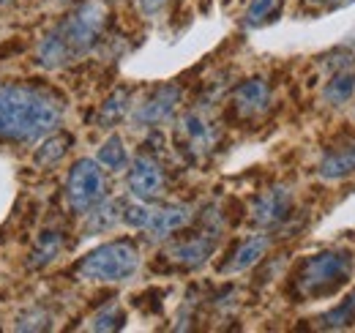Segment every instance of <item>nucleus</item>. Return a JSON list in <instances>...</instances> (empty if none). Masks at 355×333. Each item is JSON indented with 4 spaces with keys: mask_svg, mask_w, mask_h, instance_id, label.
Returning <instances> with one entry per match:
<instances>
[{
    "mask_svg": "<svg viewBox=\"0 0 355 333\" xmlns=\"http://www.w3.org/2000/svg\"><path fill=\"white\" fill-rule=\"evenodd\" d=\"M66 115L63 99L42 85H6L0 87V139L39 142L58 131Z\"/></svg>",
    "mask_w": 355,
    "mask_h": 333,
    "instance_id": "1",
    "label": "nucleus"
},
{
    "mask_svg": "<svg viewBox=\"0 0 355 333\" xmlns=\"http://www.w3.org/2000/svg\"><path fill=\"white\" fill-rule=\"evenodd\" d=\"M110 11L101 0H85L80 3L60 25H55L46 33L36 55L44 69H63L80 58H85L98 44L104 28H107Z\"/></svg>",
    "mask_w": 355,
    "mask_h": 333,
    "instance_id": "2",
    "label": "nucleus"
},
{
    "mask_svg": "<svg viewBox=\"0 0 355 333\" xmlns=\"http://www.w3.org/2000/svg\"><path fill=\"white\" fill-rule=\"evenodd\" d=\"M353 273V254L350 251H320L304 259L295 273V290L301 298L320 300L328 298L339 287L347 284Z\"/></svg>",
    "mask_w": 355,
    "mask_h": 333,
    "instance_id": "3",
    "label": "nucleus"
},
{
    "mask_svg": "<svg viewBox=\"0 0 355 333\" xmlns=\"http://www.w3.org/2000/svg\"><path fill=\"white\" fill-rule=\"evenodd\" d=\"M139 268V251L132 241H110L85 254L77 265V276L85 282H126Z\"/></svg>",
    "mask_w": 355,
    "mask_h": 333,
    "instance_id": "4",
    "label": "nucleus"
},
{
    "mask_svg": "<svg viewBox=\"0 0 355 333\" xmlns=\"http://www.w3.org/2000/svg\"><path fill=\"white\" fill-rule=\"evenodd\" d=\"M107 197V172L96 159L74 162L66 178V203L74 213H88Z\"/></svg>",
    "mask_w": 355,
    "mask_h": 333,
    "instance_id": "5",
    "label": "nucleus"
},
{
    "mask_svg": "<svg viewBox=\"0 0 355 333\" xmlns=\"http://www.w3.org/2000/svg\"><path fill=\"white\" fill-rule=\"evenodd\" d=\"M178 139L186 153L191 156H208L219 142V128L214 118L202 110H189L178 121Z\"/></svg>",
    "mask_w": 355,
    "mask_h": 333,
    "instance_id": "6",
    "label": "nucleus"
},
{
    "mask_svg": "<svg viewBox=\"0 0 355 333\" xmlns=\"http://www.w3.org/2000/svg\"><path fill=\"white\" fill-rule=\"evenodd\" d=\"M180 99H183V90L178 85H159L137 110H134L132 121L134 126H162L167 121H173V115L178 112L180 107Z\"/></svg>",
    "mask_w": 355,
    "mask_h": 333,
    "instance_id": "7",
    "label": "nucleus"
},
{
    "mask_svg": "<svg viewBox=\"0 0 355 333\" xmlns=\"http://www.w3.org/2000/svg\"><path fill=\"white\" fill-rule=\"evenodd\" d=\"M164 189H167V178L162 164L153 156L139 153L129 166V191L134 194V200L153 203L164 194Z\"/></svg>",
    "mask_w": 355,
    "mask_h": 333,
    "instance_id": "8",
    "label": "nucleus"
},
{
    "mask_svg": "<svg viewBox=\"0 0 355 333\" xmlns=\"http://www.w3.org/2000/svg\"><path fill=\"white\" fill-rule=\"evenodd\" d=\"M293 210V194L287 186H270L263 191L252 205V221L260 227H276L282 224Z\"/></svg>",
    "mask_w": 355,
    "mask_h": 333,
    "instance_id": "9",
    "label": "nucleus"
},
{
    "mask_svg": "<svg viewBox=\"0 0 355 333\" xmlns=\"http://www.w3.org/2000/svg\"><path fill=\"white\" fill-rule=\"evenodd\" d=\"M232 107H235L238 118H243V121L260 118L270 107V85L263 77H252V80L241 83L232 93Z\"/></svg>",
    "mask_w": 355,
    "mask_h": 333,
    "instance_id": "10",
    "label": "nucleus"
},
{
    "mask_svg": "<svg viewBox=\"0 0 355 333\" xmlns=\"http://www.w3.org/2000/svg\"><path fill=\"white\" fill-rule=\"evenodd\" d=\"M194 219V210L189 205H164V208H153L150 221L145 224V232L150 241H167L183 227H189V221Z\"/></svg>",
    "mask_w": 355,
    "mask_h": 333,
    "instance_id": "11",
    "label": "nucleus"
},
{
    "mask_svg": "<svg viewBox=\"0 0 355 333\" xmlns=\"http://www.w3.org/2000/svg\"><path fill=\"white\" fill-rule=\"evenodd\" d=\"M214 249H216V235L214 232H200V235L175 241L167 249V257L173 262H178L180 268H200L202 262H208Z\"/></svg>",
    "mask_w": 355,
    "mask_h": 333,
    "instance_id": "12",
    "label": "nucleus"
},
{
    "mask_svg": "<svg viewBox=\"0 0 355 333\" xmlns=\"http://www.w3.org/2000/svg\"><path fill=\"white\" fill-rule=\"evenodd\" d=\"M268 249H270V238L268 235H252V238H246L222 265V273H243V271L254 268L268 254Z\"/></svg>",
    "mask_w": 355,
    "mask_h": 333,
    "instance_id": "13",
    "label": "nucleus"
},
{
    "mask_svg": "<svg viewBox=\"0 0 355 333\" xmlns=\"http://www.w3.org/2000/svg\"><path fill=\"white\" fill-rule=\"evenodd\" d=\"M317 175L322 180H342L347 175H355V142L331 148L317 166Z\"/></svg>",
    "mask_w": 355,
    "mask_h": 333,
    "instance_id": "14",
    "label": "nucleus"
},
{
    "mask_svg": "<svg viewBox=\"0 0 355 333\" xmlns=\"http://www.w3.org/2000/svg\"><path fill=\"white\" fill-rule=\"evenodd\" d=\"M129 107H132V90H129V87H118V90L98 107L96 123L101 126V128H112V126H118L129 115Z\"/></svg>",
    "mask_w": 355,
    "mask_h": 333,
    "instance_id": "15",
    "label": "nucleus"
},
{
    "mask_svg": "<svg viewBox=\"0 0 355 333\" xmlns=\"http://www.w3.org/2000/svg\"><path fill=\"white\" fill-rule=\"evenodd\" d=\"M39 142L42 145L36 148V162L42 166H55L71 148V137L63 134V131H52V134L42 137Z\"/></svg>",
    "mask_w": 355,
    "mask_h": 333,
    "instance_id": "16",
    "label": "nucleus"
},
{
    "mask_svg": "<svg viewBox=\"0 0 355 333\" xmlns=\"http://www.w3.org/2000/svg\"><path fill=\"white\" fill-rule=\"evenodd\" d=\"M353 96H355V71H347V69L336 71L331 77V83L325 85V90H322V99L331 107H342V104L353 101Z\"/></svg>",
    "mask_w": 355,
    "mask_h": 333,
    "instance_id": "17",
    "label": "nucleus"
},
{
    "mask_svg": "<svg viewBox=\"0 0 355 333\" xmlns=\"http://www.w3.org/2000/svg\"><path fill=\"white\" fill-rule=\"evenodd\" d=\"M96 162L104 166V169H110V172H121V169H126V166H129V151H126L123 139H121L118 134H112V137L98 148Z\"/></svg>",
    "mask_w": 355,
    "mask_h": 333,
    "instance_id": "18",
    "label": "nucleus"
},
{
    "mask_svg": "<svg viewBox=\"0 0 355 333\" xmlns=\"http://www.w3.org/2000/svg\"><path fill=\"white\" fill-rule=\"evenodd\" d=\"M60 249H63V235L60 232H42L33 251H31V265L33 268H44L60 254Z\"/></svg>",
    "mask_w": 355,
    "mask_h": 333,
    "instance_id": "19",
    "label": "nucleus"
},
{
    "mask_svg": "<svg viewBox=\"0 0 355 333\" xmlns=\"http://www.w3.org/2000/svg\"><path fill=\"white\" fill-rule=\"evenodd\" d=\"M121 205L118 203H98L96 208H90L85 216H88V232H107L118 219H121Z\"/></svg>",
    "mask_w": 355,
    "mask_h": 333,
    "instance_id": "20",
    "label": "nucleus"
},
{
    "mask_svg": "<svg viewBox=\"0 0 355 333\" xmlns=\"http://www.w3.org/2000/svg\"><path fill=\"white\" fill-rule=\"evenodd\" d=\"M355 323V290L336 306V309H331L322 320H320V325L322 328H328V331H336V328H347V325H353Z\"/></svg>",
    "mask_w": 355,
    "mask_h": 333,
    "instance_id": "21",
    "label": "nucleus"
},
{
    "mask_svg": "<svg viewBox=\"0 0 355 333\" xmlns=\"http://www.w3.org/2000/svg\"><path fill=\"white\" fill-rule=\"evenodd\" d=\"M279 8H282V0H252L246 6L243 22H246V28H260L279 14Z\"/></svg>",
    "mask_w": 355,
    "mask_h": 333,
    "instance_id": "22",
    "label": "nucleus"
},
{
    "mask_svg": "<svg viewBox=\"0 0 355 333\" xmlns=\"http://www.w3.org/2000/svg\"><path fill=\"white\" fill-rule=\"evenodd\" d=\"M123 323H126V314H123V309L121 306H104L93 320H90V331H121L123 328Z\"/></svg>",
    "mask_w": 355,
    "mask_h": 333,
    "instance_id": "23",
    "label": "nucleus"
},
{
    "mask_svg": "<svg viewBox=\"0 0 355 333\" xmlns=\"http://www.w3.org/2000/svg\"><path fill=\"white\" fill-rule=\"evenodd\" d=\"M150 213H153L150 203L137 200V203H132V205H126V208H123L121 219H123L129 227H134V230H145V224L150 221Z\"/></svg>",
    "mask_w": 355,
    "mask_h": 333,
    "instance_id": "24",
    "label": "nucleus"
},
{
    "mask_svg": "<svg viewBox=\"0 0 355 333\" xmlns=\"http://www.w3.org/2000/svg\"><path fill=\"white\" fill-rule=\"evenodd\" d=\"M164 3H167V0H137V11L145 14V17H150V14H156L159 8H164Z\"/></svg>",
    "mask_w": 355,
    "mask_h": 333,
    "instance_id": "25",
    "label": "nucleus"
},
{
    "mask_svg": "<svg viewBox=\"0 0 355 333\" xmlns=\"http://www.w3.org/2000/svg\"><path fill=\"white\" fill-rule=\"evenodd\" d=\"M309 3H334V0H309Z\"/></svg>",
    "mask_w": 355,
    "mask_h": 333,
    "instance_id": "26",
    "label": "nucleus"
},
{
    "mask_svg": "<svg viewBox=\"0 0 355 333\" xmlns=\"http://www.w3.org/2000/svg\"><path fill=\"white\" fill-rule=\"evenodd\" d=\"M8 3H14V0H0V6H8Z\"/></svg>",
    "mask_w": 355,
    "mask_h": 333,
    "instance_id": "27",
    "label": "nucleus"
}]
</instances>
